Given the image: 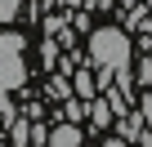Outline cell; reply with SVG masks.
<instances>
[{
  "label": "cell",
  "mask_w": 152,
  "mask_h": 147,
  "mask_svg": "<svg viewBox=\"0 0 152 147\" xmlns=\"http://www.w3.org/2000/svg\"><path fill=\"white\" fill-rule=\"evenodd\" d=\"M49 147H81V125H72V120H63V125H54L49 129V138H45Z\"/></svg>",
  "instance_id": "cell-3"
},
{
  "label": "cell",
  "mask_w": 152,
  "mask_h": 147,
  "mask_svg": "<svg viewBox=\"0 0 152 147\" xmlns=\"http://www.w3.org/2000/svg\"><path fill=\"white\" fill-rule=\"evenodd\" d=\"M45 138H49V129H45V125H27V143H36V147H40Z\"/></svg>",
  "instance_id": "cell-10"
},
{
  "label": "cell",
  "mask_w": 152,
  "mask_h": 147,
  "mask_svg": "<svg viewBox=\"0 0 152 147\" xmlns=\"http://www.w3.org/2000/svg\"><path fill=\"white\" fill-rule=\"evenodd\" d=\"M125 5H139V0H125ZM143 5H152V0H143Z\"/></svg>",
  "instance_id": "cell-13"
},
{
  "label": "cell",
  "mask_w": 152,
  "mask_h": 147,
  "mask_svg": "<svg viewBox=\"0 0 152 147\" xmlns=\"http://www.w3.org/2000/svg\"><path fill=\"white\" fill-rule=\"evenodd\" d=\"M103 147H125V138H107V143H103Z\"/></svg>",
  "instance_id": "cell-12"
},
{
  "label": "cell",
  "mask_w": 152,
  "mask_h": 147,
  "mask_svg": "<svg viewBox=\"0 0 152 147\" xmlns=\"http://www.w3.org/2000/svg\"><path fill=\"white\" fill-rule=\"evenodd\" d=\"M134 80H139V85H152V58H143V62H139V71H134Z\"/></svg>",
  "instance_id": "cell-9"
},
{
  "label": "cell",
  "mask_w": 152,
  "mask_h": 147,
  "mask_svg": "<svg viewBox=\"0 0 152 147\" xmlns=\"http://www.w3.org/2000/svg\"><path fill=\"white\" fill-rule=\"evenodd\" d=\"M18 9H23V0H0V22H14Z\"/></svg>",
  "instance_id": "cell-7"
},
{
  "label": "cell",
  "mask_w": 152,
  "mask_h": 147,
  "mask_svg": "<svg viewBox=\"0 0 152 147\" xmlns=\"http://www.w3.org/2000/svg\"><path fill=\"white\" fill-rule=\"evenodd\" d=\"M121 120V129H116V138H125V143H139V134H143V116H116Z\"/></svg>",
  "instance_id": "cell-4"
},
{
  "label": "cell",
  "mask_w": 152,
  "mask_h": 147,
  "mask_svg": "<svg viewBox=\"0 0 152 147\" xmlns=\"http://www.w3.org/2000/svg\"><path fill=\"white\" fill-rule=\"evenodd\" d=\"M130 58H134V49H130V36L121 31V27H99V31H90V62L99 67V71H125L130 67Z\"/></svg>",
  "instance_id": "cell-1"
},
{
  "label": "cell",
  "mask_w": 152,
  "mask_h": 147,
  "mask_svg": "<svg viewBox=\"0 0 152 147\" xmlns=\"http://www.w3.org/2000/svg\"><path fill=\"white\" fill-rule=\"evenodd\" d=\"M23 36H14V31H5L0 36V116H9V89L14 85H23V76H27V67H23Z\"/></svg>",
  "instance_id": "cell-2"
},
{
  "label": "cell",
  "mask_w": 152,
  "mask_h": 147,
  "mask_svg": "<svg viewBox=\"0 0 152 147\" xmlns=\"http://www.w3.org/2000/svg\"><path fill=\"white\" fill-rule=\"evenodd\" d=\"M63 120H72V125L85 120V98H81V103H76V98H63Z\"/></svg>",
  "instance_id": "cell-6"
},
{
  "label": "cell",
  "mask_w": 152,
  "mask_h": 147,
  "mask_svg": "<svg viewBox=\"0 0 152 147\" xmlns=\"http://www.w3.org/2000/svg\"><path fill=\"white\" fill-rule=\"evenodd\" d=\"M72 89H76V94H81V98H85V103H90V98H94V94H99V85H94V80H90V71H76V80H72Z\"/></svg>",
  "instance_id": "cell-5"
},
{
  "label": "cell",
  "mask_w": 152,
  "mask_h": 147,
  "mask_svg": "<svg viewBox=\"0 0 152 147\" xmlns=\"http://www.w3.org/2000/svg\"><path fill=\"white\" fill-rule=\"evenodd\" d=\"M90 5H99V9H112V5H116V0H90Z\"/></svg>",
  "instance_id": "cell-11"
},
{
  "label": "cell",
  "mask_w": 152,
  "mask_h": 147,
  "mask_svg": "<svg viewBox=\"0 0 152 147\" xmlns=\"http://www.w3.org/2000/svg\"><path fill=\"white\" fill-rule=\"evenodd\" d=\"M49 94H54V98L63 103V98H72V85H67L63 76H54V85H49Z\"/></svg>",
  "instance_id": "cell-8"
},
{
  "label": "cell",
  "mask_w": 152,
  "mask_h": 147,
  "mask_svg": "<svg viewBox=\"0 0 152 147\" xmlns=\"http://www.w3.org/2000/svg\"><path fill=\"white\" fill-rule=\"evenodd\" d=\"M0 147H5V143H0Z\"/></svg>",
  "instance_id": "cell-14"
}]
</instances>
